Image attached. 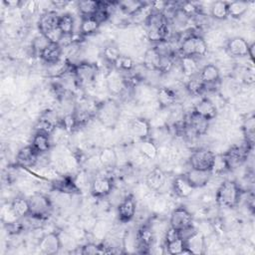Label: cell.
Instances as JSON below:
<instances>
[{
  "instance_id": "obj_1",
  "label": "cell",
  "mask_w": 255,
  "mask_h": 255,
  "mask_svg": "<svg viewBox=\"0 0 255 255\" xmlns=\"http://www.w3.org/2000/svg\"><path fill=\"white\" fill-rule=\"evenodd\" d=\"M241 188L237 182L232 180L222 181L215 192V202L218 206L233 208L240 200Z\"/></svg>"
},
{
  "instance_id": "obj_2",
  "label": "cell",
  "mask_w": 255,
  "mask_h": 255,
  "mask_svg": "<svg viewBox=\"0 0 255 255\" xmlns=\"http://www.w3.org/2000/svg\"><path fill=\"white\" fill-rule=\"evenodd\" d=\"M178 51L180 56L202 57L206 55L208 46L203 37L191 32L180 39Z\"/></svg>"
},
{
  "instance_id": "obj_3",
  "label": "cell",
  "mask_w": 255,
  "mask_h": 255,
  "mask_svg": "<svg viewBox=\"0 0 255 255\" xmlns=\"http://www.w3.org/2000/svg\"><path fill=\"white\" fill-rule=\"evenodd\" d=\"M250 146L246 143L244 145L234 144L225 153L223 157L228 170H234L240 167L248 157V151Z\"/></svg>"
},
{
  "instance_id": "obj_4",
  "label": "cell",
  "mask_w": 255,
  "mask_h": 255,
  "mask_svg": "<svg viewBox=\"0 0 255 255\" xmlns=\"http://www.w3.org/2000/svg\"><path fill=\"white\" fill-rule=\"evenodd\" d=\"M30 214L32 216L44 219L50 215L52 211V201L51 199L41 193L32 195L29 199Z\"/></svg>"
},
{
  "instance_id": "obj_5",
  "label": "cell",
  "mask_w": 255,
  "mask_h": 255,
  "mask_svg": "<svg viewBox=\"0 0 255 255\" xmlns=\"http://www.w3.org/2000/svg\"><path fill=\"white\" fill-rule=\"evenodd\" d=\"M214 152L206 147H199L193 150L189 156V164L192 168L211 170L214 161Z\"/></svg>"
},
{
  "instance_id": "obj_6",
  "label": "cell",
  "mask_w": 255,
  "mask_h": 255,
  "mask_svg": "<svg viewBox=\"0 0 255 255\" xmlns=\"http://www.w3.org/2000/svg\"><path fill=\"white\" fill-rule=\"evenodd\" d=\"M96 115L104 126L113 127L119 120L120 108L115 102L107 101L98 106Z\"/></svg>"
},
{
  "instance_id": "obj_7",
  "label": "cell",
  "mask_w": 255,
  "mask_h": 255,
  "mask_svg": "<svg viewBox=\"0 0 255 255\" xmlns=\"http://www.w3.org/2000/svg\"><path fill=\"white\" fill-rule=\"evenodd\" d=\"M193 223L192 214L183 206L175 207L169 217V225L174 229L181 231L188 227H191Z\"/></svg>"
},
{
  "instance_id": "obj_8",
  "label": "cell",
  "mask_w": 255,
  "mask_h": 255,
  "mask_svg": "<svg viewBox=\"0 0 255 255\" xmlns=\"http://www.w3.org/2000/svg\"><path fill=\"white\" fill-rule=\"evenodd\" d=\"M75 78L81 84H91L93 83L98 74L97 65L90 62H80L74 66Z\"/></svg>"
},
{
  "instance_id": "obj_9",
  "label": "cell",
  "mask_w": 255,
  "mask_h": 255,
  "mask_svg": "<svg viewBox=\"0 0 255 255\" xmlns=\"http://www.w3.org/2000/svg\"><path fill=\"white\" fill-rule=\"evenodd\" d=\"M114 189V182L111 177L108 176H98L94 178L91 182L90 190L94 197L103 198L111 194Z\"/></svg>"
},
{
  "instance_id": "obj_10",
  "label": "cell",
  "mask_w": 255,
  "mask_h": 255,
  "mask_svg": "<svg viewBox=\"0 0 255 255\" xmlns=\"http://www.w3.org/2000/svg\"><path fill=\"white\" fill-rule=\"evenodd\" d=\"M136 213V201L132 195H127L117 207V214L121 222L130 221Z\"/></svg>"
},
{
  "instance_id": "obj_11",
  "label": "cell",
  "mask_w": 255,
  "mask_h": 255,
  "mask_svg": "<svg viewBox=\"0 0 255 255\" xmlns=\"http://www.w3.org/2000/svg\"><path fill=\"white\" fill-rule=\"evenodd\" d=\"M184 176L193 188H201L209 183L212 177V172L211 170H203L190 167L184 173Z\"/></svg>"
},
{
  "instance_id": "obj_12",
  "label": "cell",
  "mask_w": 255,
  "mask_h": 255,
  "mask_svg": "<svg viewBox=\"0 0 255 255\" xmlns=\"http://www.w3.org/2000/svg\"><path fill=\"white\" fill-rule=\"evenodd\" d=\"M62 248L59 232L45 234L39 241V249L43 254H56Z\"/></svg>"
},
{
  "instance_id": "obj_13",
  "label": "cell",
  "mask_w": 255,
  "mask_h": 255,
  "mask_svg": "<svg viewBox=\"0 0 255 255\" xmlns=\"http://www.w3.org/2000/svg\"><path fill=\"white\" fill-rule=\"evenodd\" d=\"M59 18L60 15L53 10H47L44 13H42L38 20V28L40 34L46 35L49 32L58 28Z\"/></svg>"
},
{
  "instance_id": "obj_14",
  "label": "cell",
  "mask_w": 255,
  "mask_h": 255,
  "mask_svg": "<svg viewBox=\"0 0 255 255\" xmlns=\"http://www.w3.org/2000/svg\"><path fill=\"white\" fill-rule=\"evenodd\" d=\"M130 134L141 140L148 138L151 133V126L149 122L143 118H135L129 124Z\"/></svg>"
},
{
  "instance_id": "obj_15",
  "label": "cell",
  "mask_w": 255,
  "mask_h": 255,
  "mask_svg": "<svg viewBox=\"0 0 255 255\" xmlns=\"http://www.w3.org/2000/svg\"><path fill=\"white\" fill-rule=\"evenodd\" d=\"M40 154L33 148V146L26 145L19 149L16 154V163L21 167H32L38 160Z\"/></svg>"
},
{
  "instance_id": "obj_16",
  "label": "cell",
  "mask_w": 255,
  "mask_h": 255,
  "mask_svg": "<svg viewBox=\"0 0 255 255\" xmlns=\"http://www.w3.org/2000/svg\"><path fill=\"white\" fill-rule=\"evenodd\" d=\"M249 43L242 37L236 36L228 39L226 43V50L229 55L233 57L248 56Z\"/></svg>"
},
{
  "instance_id": "obj_17",
  "label": "cell",
  "mask_w": 255,
  "mask_h": 255,
  "mask_svg": "<svg viewBox=\"0 0 255 255\" xmlns=\"http://www.w3.org/2000/svg\"><path fill=\"white\" fill-rule=\"evenodd\" d=\"M193 112L210 122L217 116V107L210 99L202 98L195 104Z\"/></svg>"
},
{
  "instance_id": "obj_18",
  "label": "cell",
  "mask_w": 255,
  "mask_h": 255,
  "mask_svg": "<svg viewBox=\"0 0 255 255\" xmlns=\"http://www.w3.org/2000/svg\"><path fill=\"white\" fill-rule=\"evenodd\" d=\"M186 127L194 135H204L209 128V121L200 117L192 111L188 117Z\"/></svg>"
},
{
  "instance_id": "obj_19",
  "label": "cell",
  "mask_w": 255,
  "mask_h": 255,
  "mask_svg": "<svg viewBox=\"0 0 255 255\" xmlns=\"http://www.w3.org/2000/svg\"><path fill=\"white\" fill-rule=\"evenodd\" d=\"M185 248L190 254H202L206 247L205 238L203 234L199 231L194 230L189 236L184 239Z\"/></svg>"
},
{
  "instance_id": "obj_20",
  "label": "cell",
  "mask_w": 255,
  "mask_h": 255,
  "mask_svg": "<svg viewBox=\"0 0 255 255\" xmlns=\"http://www.w3.org/2000/svg\"><path fill=\"white\" fill-rule=\"evenodd\" d=\"M165 181H166V175L163 172V170L159 167L152 168L145 177L146 186L154 192L159 191L164 186Z\"/></svg>"
},
{
  "instance_id": "obj_21",
  "label": "cell",
  "mask_w": 255,
  "mask_h": 255,
  "mask_svg": "<svg viewBox=\"0 0 255 255\" xmlns=\"http://www.w3.org/2000/svg\"><path fill=\"white\" fill-rule=\"evenodd\" d=\"M171 189L175 196L179 198H187L192 194L195 188L192 187V185L188 182L184 174H182V175L176 176L173 179L171 183Z\"/></svg>"
},
{
  "instance_id": "obj_22",
  "label": "cell",
  "mask_w": 255,
  "mask_h": 255,
  "mask_svg": "<svg viewBox=\"0 0 255 255\" xmlns=\"http://www.w3.org/2000/svg\"><path fill=\"white\" fill-rule=\"evenodd\" d=\"M63 48L58 43H49L40 54L42 61L48 65H54L60 62Z\"/></svg>"
},
{
  "instance_id": "obj_23",
  "label": "cell",
  "mask_w": 255,
  "mask_h": 255,
  "mask_svg": "<svg viewBox=\"0 0 255 255\" xmlns=\"http://www.w3.org/2000/svg\"><path fill=\"white\" fill-rule=\"evenodd\" d=\"M31 145L39 154L48 152L52 146L50 133L45 131H37L32 138Z\"/></svg>"
},
{
  "instance_id": "obj_24",
  "label": "cell",
  "mask_w": 255,
  "mask_h": 255,
  "mask_svg": "<svg viewBox=\"0 0 255 255\" xmlns=\"http://www.w3.org/2000/svg\"><path fill=\"white\" fill-rule=\"evenodd\" d=\"M200 79L205 84V87L209 85H215L220 79V71L217 66L213 64L204 65L198 73Z\"/></svg>"
},
{
  "instance_id": "obj_25",
  "label": "cell",
  "mask_w": 255,
  "mask_h": 255,
  "mask_svg": "<svg viewBox=\"0 0 255 255\" xmlns=\"http://www.w3.org/2000/svg\"><path fill=\"white\" fill-rule=\"evenodd\" d=\"M153 240H154V233L152 231V228L147 225L141 226L135 234V242H136L137 248L148 249L149 247H151Z\"/></svg>"
},
{
  "instance_id": "obj_26",
  "label": "cell",
  "mask_w": 255,
  "mask_h": 255,
  "mask_svg": "<svg viewBox=\"0 0 255 255\" xmlns=\"http://www.w3.org/2000/svg\"><path fill=\"white\" fill-rule=\"evenodd\" d=\"M161 56L154 47L148 48L142 57V65L145 70L151 72H159Z\"/></svg>"
},
{
  "instance_id": "obj_27",
  "label": "cell",
  "mask_w": 255,
  "mask_h": 255,
  "mask_svg": "<svg viewBox=\"0 0 255 255\" xmlns=\"http://www.w3.org/2000/svg\"><path fill=\"white\" fill-rule=\"evenodd\" d=\"M177 95L176 93L167 87H161L157 90L156 93V100L160 108L166 109L173 106L176 102Z\"/></svg>"
},
{
  "instance_id": "obj_28",
  "label": "cell",
  "mask_w": 255,
  "mask_h": 255,
  "mask_svg": "<svg viewBox=\"0 0 255 255\" xmlns=\"http://www.w3.org/2000/svg\"><path fill=\"white\" fill-rule=\"evenodd\" d=\"M179 68L183 76L190 78L199 73V67L194 57L180 56L179 58Z\"/></svg>"
},
{
  "instance_id": "obj_29",
  "label": "cell",
  "mask_w": 255,
  "mask_h": 255,
  "mask_svg": "<svg viewBox=\"0 0 255 255\" xmlns=\"http://www.w3.org/2000/svg\"><path fill=\"white\" fill-rule=\"evenodd\" d=\"M137 150L144 158L149 160H153L158 156V147L149 137L139 140Z\"/></svg>"
},
{
  "instance_id": "obj_30",
  "label": "cell",
  "mask_w": 255,
  "mask_h": 255,
  "mask_svg": "<svg viewBox=\"0 0 255 255\" xmlns=\"http://www.w3.org/2000/svg\"><path fill=\"white\" fill-rule=\"evenodd\" d=\"M53 188L55 191L66 193V194H72L75 192H78L79 189L74 181V178L71 177H63L61 179L55 180L53 183Z\"/></svg>"
},
{
  "instance_id": "obj_31",
  "label": "cell",
  "mask_w": 255,
  "mask_h": 255,
  "mask_svg": "<svg viewBox=\"0 0 255 255\" xmlns=\"http://www.w3.org/2000/svg\"><path fill=\"white\" fill-rule=\"evenodd\" d=\"M99 158L103 167L106 168H113L118 163V154L113 147L103 148L99 154Z\"/></svg>"
},
{
  "instance_id": "obj_32",
  "label": "cell",
  "mask_w": 255,
  "mask_h": 255,
  "mask_svg": "<svg viewBox=\"0 0 255 255\" xmlns=\"http://www.w3.org/2000/svg\"><path fill=\"white\" fill-rule=\"evenodd\" d=\"M100 23L94 16L91 17H81L80 22V34L83 36H89L98 31L100 28Z\"/></svg>"
},
{
  "instance_id": "obj_33",
  "label": "cell",
  "mask_w": 255,
  "mask_h": 255,
  "mask_svg": "<svg viewBox=\"0 0 255 255\" xmlns=\"http://www.w3.org/2000/svg\"><path fill=\"white\" fill-rule=\"evenodd\" d=\"M11 207L15 214L21 218L28 216L30 214V205H29V200L26 199L25 197L22 196H17L15 197L11 202Z\"/></svg>"
},
{
  "instance_id": "obj_34",
  "label": "cell",
  "mask_w": 255,
  "mask_h": 255,
  "mask_svg": "<svg viewBox=\"0 0 255 255\" xmlns=\"http://www.w3.org/2000/svg\"><path fill=\"white\" fill-rule=\"evenodd\" d=\"M107 86L112 94L120 95L125 90L127 84H126V80H124L119 74L111 73L107 79Z\"/></svg>"
},
{
  "instance_id": "obj_35",
  "label": "cell",
  "mask_w": 255,
  "mask_h": 255,
  "mask_svg": "<svg viewBox=\"0 0 255 255\" xmlns=\"http://www.w3.org/2000/svg\"><path fill=\"white\" fill-rule=\"evenodd\" d=\"M101 2L93 1V0H85L77 3V9L79 13L82 15L81 17H91L96 14L99 10Z\"/></svg>"
},
{
  "instance_id": "obj_36",
  "label": "cell",
  "mask_w": 255,
  "mask_h": 255,
  "mask_svg": "<svg viewBox=\"0 0 255 255\" xmlns=\"http://www.w3.org/2000/svg\"><path fill=\"white\" fill-rule=\"evenodd\" d=\"M249 2L247 1H232L228 2V16L237 19L247 13L249 9Z\"/></svg>"
},
{
  "instance_id": "obj_37",
  "label": "cell",
  "mask_w": 255,
  "mask_h": 255,
  "mask_svg": "<svg viewBox=\"0 0 255 255\" xmlns=\"http://www.w3.org/2000/svg\"><path fill=\"white\" fill-rule=\"evenodd\" d=\"M205 84L200 79L199 75H194L188 78V81L185 84L186 91L192 96H199L205 90Z\"/></svg>"
},
{
  "instance_id": "obj_38",
  "label": "cell",
  "mask_w": 255,
  "mask_h": 255,
  "mask_svg": "<svg viewBox=\"0 0 255 255\" xmlns=\"http://www.w3.org/2000/svg\"><path fill=\"white\" fill-rule=\"evenodd\" d=\"M58 27L64 35H73L75 29V19L70 13H64L60 15Z\"/></svg>"
},
{
  "instance_id": "obj_39",
  "label": "cell",
  "mask_w": 255,
  "mask_h": 255,
  "mask_svg": "<svg viewBox=\"0 0 255 255\" xmlns=\"http://www.w3.org/2000/svg\"><path fill=\"white\" fill-rule=\"evenodd\" d=\"M210 15L215 20H224L228 17V2L215 1L210 6Z\"/></svg>"
},
{
  "instance_id": "obj_40",
  "label": "cell",
  "mask_w": 255,
  "mask_h": 255,
  "mask_svg": "<svg viewBox=\"0 0 255 255\" xmlns=\"http://www.w3.org/2000/svg\"><path fill=\"white\" fill-rule=\"evenodd\" d=\"M91 232L95 239H97L98 241H104L110 232L109 223L105 220H98L94 224Z\"/></svg>"
},
{
  "instance_id": "obj_41",
  "label": "cell",
  "mask_w": 255,
  "mask_h": 255,
  "mask_svg": "<svg viewBox=\"0 0 255 255\" xmlns=\"http://www.w3.org/2000/svg\"><path fill=\"white\" fill-rule=\"evenodd\" d=\"M164 248L168 254L172 255H177V254H182L183 250L185 249V242L184 239L181 237H178L174 240L165 242Z\"/></svg>"
},
{
  "instance_id": "obj_42",
  "label": "cell",
  "mask_w": 255,
  "mask_h": 255,
  "mask_svg": "<svg viewBox=\"0 0 255 255\" xmlns=\"http://www.w3.org/2000/svg\"><path fill=\"white\" fill-rule=\"evenodd\" d=\"M144 5L143 2H139V1H124V2H120L119 3V8L126 13L127 15L132 16L134 13H136L142 6Z\"/></svg>"
},
{
  "instance_id": "obj_43",
  "label": "cell",
  "mask_w": 255,
  "mask_h": 255,
  "mask_svg": "<svg viewBox=\"0 0 255 255\" xmlns=\"http://www.w3.org/2000/svg\"><path fill=\"white\" fill-rule=\"evenodd\" d=\"M103 55H104V58L110 63V64H115L117 62V60L121 57V51H120V48H118L117 46L115 45H108L104 48V51H103Z\"/></svg>"
},
{
  "instance_id": "obj_44",
  "label": "cell",
  "mask_w": 255,
  "mask_h": 255,
  "mask_svg": "<svg viewBox=\"0 0 255 255\" xmlns=\"http://www.w3.org/2000/svg\"><path fill=\"white\" fill-rule=\"evenodd\" d=\"M150 205L152 210L155 213H162L164 211H166L167 207H168V198H166L163 195H158L152 198V200L150 201Z\"/></svg>"
},
{
  "instance_id": "obj_45",
  "label": "cell",
  "mask_w": 255,
  "mask_h": 255,
  "mask_svg": "<svg viewBox=\"0 0 255 255\" xmlns=\"http://www.w3.org/2000/svg\"><path fill=\"white\" fill-rule=\"evenodd\" d=\"M114 66L119 70V71H125V72H129L133 69V61L130 57L126 56V55H121V57L117 60V62L114 64Z\"/></svg>"
},
{
  "instance_id": "obj_46",
  "label": "cell",
  "mask_w": 255,
  "mask_h": 255,
  "mask_svg": "<svg viewBox=\"0 0 255 255\" xmlns=\"http://www.w3.org/2000/svg\"><path fill=\"white\" fill-rule=\"evenodd\" d=\"M227 169L223 154H217L214 156V161H213V165L211 168V172L212 174H220L225 172Z\"/></svg>"
},
{
  "instance_id": "obj_47",
  "label": "cell",
  "mask_w": 255,
  "mask_h": 255,
  "mask_svg": "<svg viewBox=\"0 0 255 255\" xmlns=\"http://www.w3.org/2000/svg\"><path fill=\"white\" fill-rule=\"evenodd\" d=\"M49 40L42 34H40V36L36 37L33 41H32V49L39 54H41V52L44 50V48L49 44Z\"/></svg>"
},
{
  "instance_id": "obj_48",
  "label": "cell",
  "mask_w": 255,
  "mask_h": 255,
  "mask_svg": "<svg viewBox=\"0 0 255 255\" xmlns=\"http://www.w3.org/2000/svg\"><path fill=\"white\" fill-rule=\"evenodd\" d=\"M59 236H60L61 245H62L63 248H66V249H73V248H76V241H75V239L73 238V236H71V235L68 234V233L61 234L60 232H59Z\"/></svg>"
},
{
  "instance_id": "obj_49",
  "label": "cell",
  "mask_w": 255,
  "mask_h": 255,
  "mask_svg": "<svg viewBox=\"0 0 255 255\" xmlns=\"http://www.w3.org/2000/svg\"><path fill=\"white\" fill-rule=\"evenodd\" d=\"M82 254H102V246L101 244L88 243L82 247Z\"/></svg>"
},
{
  "instance_id": "obj_50",
  "label": "cell",
  "mask_w": 255,
  "mask_h": 255,
  "mask_svg": "<svg viewBox=\"0 0 255 255\" xmlns=\"http://www.w3.org/2000/svg\"><path fill=\"white\" fill-rule=\"evenodd\" d=\"M38 2L35 1H28V2H24L23 3V9H24V13H27L29 16H32L38 9Z\"/></svg>"
},
{
  "instance_id": "obj_51",
  "label": "cell",
  "mask_w": 255,
  "mask_h": 255,
  "mask_svg": "<svg viewBox=\"0 0 255 255\" xmlns=\"http://www.w3.org/2000/svg\"><path fill=\"white\" fill-rule=\"evenodd\" d=\"M254 80H255V77H254L253 71H249V70L247 69V71L245 72V74H244V76H243V81H244V83L247 84V85H253Z\"/></svg>"
},
{
  "instance_id": "obj_52",
  "label": "cell",
  "mask_w": 255,
  "mask_h": 255,
  "mask_svg": "<svg viewBox=\"0 0 255 255\" xmlns=\"http://www.w3.org/2000/svg\"><path fill=\"white\" fill-rule=\"evenodd\" d=\"M7 8H21L23 2L21 1H15V0H12V1H4L3 2Z\"/></svg>"
},
{
  "instance_id": "obj_53",
  "label": "cell",
  "mask_w": 255,
  "mask_h": 255,
  "mask_svg": "<svg viewBox=\"0 0 255 255\" xmlns=\"http://www.w3.org/2000/svg\"><path fill=\"white\" fill-rule=\"evenodd\" d=\"M254 49H255V44L251 43L249 44V49H248V56L250 58V60L253 62L254 59Z\"/></svg>"
}]
</instances>
